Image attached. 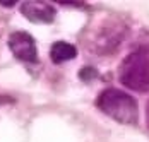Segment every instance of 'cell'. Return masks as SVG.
Masks as SVG:
<instances>
[{"mask_svg": "<svg viewBox=\"0 0 149 142\" xmlns=\"http://www.w3.org/2000/svg\"><path fill=\"white\" fill-rule=\"evenodd\" d=\"M96 106L108 115L110 118H113L115 122L123 123V125H134L139 120V106L137 101L129 96L127 93L115 89V87H108L100 93Z\"/></svg>", "mask_w": 149, "mask_h": 142, "instance_id": "cell-1", "label": "cell"}, {"mask_svg": "<svg viewBox=\"0 0 149 142\" xmlns=\"http://www.w3.org/2000/svg\"><path fill=\"white\" fill-rule=\"evenodd\" d=\"M120 81L129 89L137 93L149 91V50L139 48L122 62Z\"/></svg>", "mask_w": 149, "mask_h": 142, "instance_id": "cell-2", "label": "cell"}, {"mask_svg": "<svg viewBox=\"0 0 149 142\" xmlns=\"http://www.w3.org/2000/svg\"><path fill=\"white\" fill-rule=\"evenodd\" d=\"M9 48L14 53L15 58L22 60V62H38V50H36V43L34 38L29 33L24 31H15L9 36Z\"/></svg>", "mask_w": 149, "mask_h": 142, "instance_id": "cell-3", "label": "cell"}, {"mask_svg": "<svg viewBox=\"0 0 149 142\" xmlns=\"http://www.w3.org/2000/svg\"><path fill=\"white\" fill-rule=\"evenodd\" d=\"M21 12L22 15L31 21V22H38V24H50L55 19V7L52 3L46 2H36V0H28L21 3Z\"/></svg>", "mask_w": 149, "mask_h": 142, "instance_id": "cell-4", "label": "cell"}, {"mask_svg": "<svg viewBox=\"0 0 149 142\" xmlns=\"http://www.w3.org/2000/svg\"><path fill=\"white\" fill-rule=\"evenodd\" d=\"M77 57V48L67 41H57L50 48V58L53 63H63Z\"/></svg>", "mask_w": 149, "mask_h": 142, "instance_id": "cell-5", "label": "cell"}, {"mask_svg": "<svg viewBox=\"0 0 149 142\" xmlns=\"http://www.w3.org/2000/svg\"><path fill=\"white\" fill-rule=\"evenodd\" d=\"M79 77H81L82 81H88V82H89L91 79L98 77V72L94 70L93 67H82V70L79 72Z\"/></svg>", "mask_w": 149, "mask_h": 142, "instance_id": "cell-6", "label": "cell"}, {"mask_svg": "<svg viewBox=\"0 0 149 142\" xmlns=\"http://www.w3.org/2000/svg\"><path fill=\"white\" fill-rule=\"evenodd\" d=\"M12 98H9V96H2V94H0V103H12Z\"/></svg>", "mask_w": 149, "mask_h": 142, "instance_id": "cell-7", "label": "cell"}, {"mask_svg": "<svg viewBox=\"0 0 149 142\" xmlns=\"http://www.w3.org/2000/svg\"><path fill=\"white\" fill-rule=\"evenodd\" d=\"M146 122H148V127H149V103H148V108H146Z\"/></svg>", "mask_w": 149, "mask_h": 142, "instance_id": "cell-8", "label": "cell"}]
</instances>
